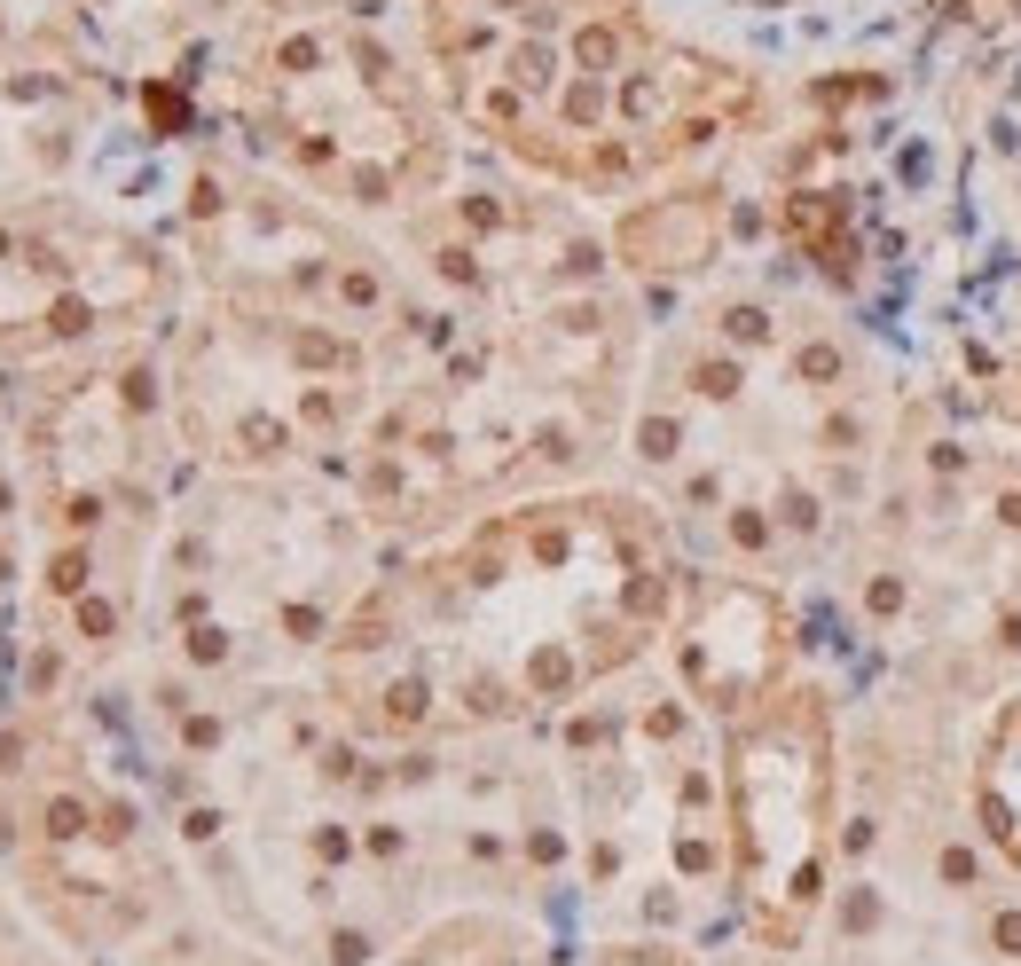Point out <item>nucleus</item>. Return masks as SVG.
I'll list each match as a JSON object with an SVG mask.
<instances>
[{
	"label": "nucleus",
	"mask_w": 1021,
	"mask_h": 966,
	"mask_svg": "<svg viewBox=\"0 0 1021 966\" xmlns=\"http://www.w3.org/2000/svg\"><path fill=\"white\" fill-rule=\"evenodd\" d=\"M817 809H825V723L794 691L738 746V856L754 904L770 911V935H794L817 896V856H809Z\"/></svg>",
	"instance_id": "1"
},
{
	"label": "nucleus",
	"mask_w": 1021,
	"mask_h": 966,
	"mask_svg": "<svg viewBox=\"0 0 1021 966\" xmlns=\"http://www.w3.org/2000/svg\"><path fill=\"white\" fill-rule=\"evenodd\" d=\"M982 825H990V841L1021 864V707L998 723L990 762H982Z\"/></svg>",
	"instance_id": "2"
}]
</instances>
